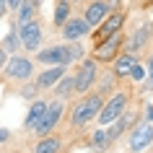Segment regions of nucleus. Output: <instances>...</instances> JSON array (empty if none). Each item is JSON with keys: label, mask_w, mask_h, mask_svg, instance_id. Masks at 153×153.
I'll list each match as a JSON object with an SVG mask.
<instances>
[{"label": "nucleus", "mask_w": 153, "mask_h": 153, "mask_svg": "<svg viewBox=\"0 0 153 153\" xmlns=\"http://www.w3.org/2000/svg\"><path fill=\"white\" fill-rule=\"evenodd\" d=\"M101 106H104L101 94H88V96H83L81 101L70 109V122H73V127H83V125H88L91 120H96L99 112H101Z\"/></svg>", "instance_id": "f257e3e1"}, {"label": "nucleus", "mask_w": 153, "mask_h": 153, "mask_svg": "<svg viewBox=\"0 0 153 153\" xmlns=\"http://www.w3.org/2000/svg\"><path fill=\"white\" fill-rule=\"evenodd\" d=\"M62 114H65V104H62V99H57V101H52V104L47 106V112H44V117H42V122L36 125V135L39 137H47L55 132V127L60 125V120H62Z\"/></svg>", "instance_id": "f03ea898"}, {"label": "nucleus", "mask_w": 153, "mask_h": 153, "mask_svg": "<svg viewBox=\"0 0 153 153\" xmlns=\"http://www.w3.org/2000/svg\"><path fill=\"white\" fill-rule=\"evenodd\" d=\"M125 112H127V94L120 91V94H114V96L101 106V112H99V122H101V125H112V122L117 120V117H122Z\"/></svg>", "instance_id": "7ed1b4c3"}, {"label": "nucleus", "mask_w": 153, "mask_h": 153, "mask_svg": "<svg viewBox=\"0 0 153 153\" xmlns=\"http://www.w3.org/2000/svg\"><path fill=\"white\" fill-rule=\"evenodd\" d=\"M5 75H8L10 81H29L34 75V62L29 60V57H21V55H13L8 60V65H5Z\"/></svg>", "instance_id": "20e7f679"}, {"label": "nucleus", "mask_w": 153, "mask_h": 153, "mask_svg": "<svg viewBox=\"0 0 153 153\" xmlns=\"http://www.w3.org/2000/svg\"><path fill=\"white\" fill-rule=\"evenodd\" d=\"M18 34H21V47L26 52H34L42 44V26L36 18L26 21V24H18Z\"/></svg>", "instance_id": "39448f33"}, {"label": "nucleus", "mask_w": 153, "mask_h": 153, "mask_svg": "<svg viewBox=\"0 0 153 153\" xmlns=\"http://www.w3.org/2000/svg\"><path fill=\"white\" fill-rule=\"evenodd\" d=\"M153 143V125L151 122H143V125H137L132 132H130V151L132 153H140V151H145L148 145Z\"/></svg>", "instance_id": "423d86ee"}, {"label": "nucleus", "mask_w": 153, "mask_h": 153, "mask_svg": "<svg viewBox=\"0 0 153 153\" xmlns=\"http://www.w3.org/2000/svg\"><path fill=\"white\" fill-rule=\"evenodd\" d=\"M36 60L44 62V65H70V49L65 47V44H55V47L39 49Z\"/></svg>", "instance_id": "0eeeda50"}, {"label": "nucleus", "mask_w": 153, "mask_h": 153, "mask_svg": "<svg viewBox=\"0 0 153 153\" xmlns=\"http://www.w3.org/2000/svg\"><path fill=\"white\" fill-rule=\"evenodd\" d=\"M122 47V34L117 31L114 36H109L106 42H101V44H96V49H94V60L96 62H112V60H117V49Z\"/></svg>", "instance_id": "6e6552de"}, {"label": "nucleus", "mask_w": 153, "mask_h": 153, "mask_svg": "<svg viewBox=\"0 0 153 153\" xmlns=\"http://www.w3.org/2000/svg\"><path fill=\"white\" fill-rule=\"evenodd\" d=\"M96 81V60H86L81 65V70L75 75V91L78 94H88V88Z\"/></svg>", "instance_id": "1a4fd4ad"}, {"label": "nucleus", "mask_w": 153, "mask_h": 153, "mask_svg": "<svg viewBox=\"0 0 153 153\" xmlns=\"http://www.w3.org/2000/svg\"><path fill=\"white\" fill-rule=\"evenodd\" d=\"M91 31V24L88 21H86V16L83 18H68V21H65V26H62V36L68 42H78V39H83V36H86V34Z\"/></svg>", "instance_id": "9d476101"}, {"label": "nucleus", "mask_w": 153, "mask_h": 153, "mask_svg": "<svg viewBox=\"0 0 153 153\" xmlns=\"http://www.w3.org/2000/svg\"><path fill=\"white\" fill-rule=\"evenodd\" d=\"M122 21H125V16H122L120 10L117 13H112V16H106V21L96 29V34H94V39H96V44H101V42H106L109 36H114V34L122 29Z\"/></svg>", "instance_id": "9b49d317"}, {"label": "nucleus", "mask_w": 153, "mask_h": 153, "mask_svg": "<svg viewBox=\"0 0 153 153\" xmlns=\"http://www.w3.org/2000/svg\"><path fill=\"white\" fill-rule=\"evenodd\" d=\"M65 68H68V65H52V68H47L44 73H39V75H36V86H39V91L55 88L57 83L62 81V75H65Z\"/></svg>", "instance_id": "f8f14e48"}, {"label": "nucleus", "mask_w": 153, "mask_h": 153, "mask_svg": "<svg viewBox=\"0 0 153 153\" xmlns=\"http://www.w3.org/2000/svg\"><path fill=\"white\" fill-rule=\"evenodd\" d=\"M109 10H112V5L106 0H94L88 5V10H86V21L91 26H101L106 21V16H109Z\"/></svg>", "instance_id": "ddd939ff"}, {"label": "nucleus", "mask_w": 153, "mask_h": 153, "mask_svg": "<svg viewBox=\"0 0 153 153\" xmlns=\"http://www.w3.org/2000/svg\"><path fill=\"white\" fill-rule=\"evenodd\" d=\"M47 101H34L31 106H29V114H26L24 120V127L26 130H36V125L42 122V117H44V112H47Z\"/></svg>", "instance_id": "4468645a"}, {"label": "nucleus", "mask_w": 153, "mask_h": 153, "mask_svg": "<svg viewBox=\"0 0 153 153\" xmlns=\"http://www.w3.org/2000/svg\"><path fill=\"white\" fill-rule=\"evenodd\" d=\"M135 57L130 55V52H125V55H120L117 60H114V75L117 78H125V75H132V68H135Z\"/></svg>", "instance_id": "2eb2a0df"}, {"label": "nucleus", "mask_w": 153, "mask_h": 153, "mask_svg": "<svg viewBox=\"0 0 153 153\" xmlns=\"http://www.w3.org/2000/svg\"><path fill=\"white\" fill-rule=\"evenodd\" d=\"M60 151H62V140L57 135H47V137H42L39 143L34 145L31 153H60Z\"/></svg>", "instance_id": "dca6fc26"}, {"label": "nucleus", "mask_w": 153, "mask_h": 153, "mask_svg": "<svg viewBox=\"0 0 153 153\" xmlns=\"http://www.w3.org/2000/svg\"><path fill=\"white\" fill-rule=\"evenodd\" d=\"M130 122H132V117H130L127 112H125V114H122V117H117V120L112 122V127L106 130V140H109V145H112L114 140H117V137H120L122 132H125V127H127Z\"/></svg>", "instance_id": "f3484780"}, {"label": "nucleus", "mask_w": 153, "mask_h": 153, "mask_svg": "<svg viewBox=\"0 0 153 153\" xmlns=\"http://www.w3.org/2000/svg\"><path fill=\"white\" fill-rule=\"evenodd\" d=\"M148 36H151V26H143L140 31H135V34H132V39L127 42V47H125V49H127L130 55H132L135 49H140V47L145 44V42H148Z\"/></svg>", "instance_id": "a211bd4d"}, {"label": "nucleus", "mask_w": 153, "mask_h": 153, "mask_svg": "<svg viewBox=\"0 0 153 153\" xmlns=\"http://www.w3.org/2000/svg\"><path fill=\"white\" fill-rule=\"evenodd\" d=\"M70 3L73 0H57L55 3V26H65V21L70 18Z\"/></svg>", "instance_id": "6ab92c4d"}, {"label": "nucleus", "mask_w": 153, "mask_h": 153, "mask_svg": "<svg viewBox=\"0 0 153 153\" xmlns=\"http://www.w3.org/2000/svg\"><path fill=\"white\" fill-rule=\"evenodd\" d=\"M36 3L39 0H21V8L16 10L18 13V24H26V21H31L34 13H36Z\"/></svg>", "instance_id": "aec40b11"}, {"label": "nucleus", "mask_w": 153, "mask_h": 153, "mask_svg": "<svg viewBox=\"0 0 153 153\" xmlns=\"http://www.w3.org/2000/svg\"><path fill=\"white\" fill-rule=\"evenodd\" d=\"M55 94H57V99H68L70 94H75V78L62 75V81L55 86Z\"/></svg>", "instance_id": "412c9836"}, {"label": "nucleus", "mask_w": 153, "mask_h": 153, "mask_svg": "<svg viewBox=\"0 0 153 153\" xmlns=\"http://www.w3.org/2000/svg\"><path fill=\"white\" fill-rule=\"evenodd\" d=\"M0 47L5 49V52H13V55H16V49H24V47H21V34L10 29V31L5 34V39H3V44H0Z\"/></svg>", "instance_id": "4be33fe9"}, {"label": "nucleus", "mask_w": 153, "mask_h": 153, "mask_svg": "<svg viewBox=\"0 0 153 153\" xmlns=\"http://www.w3.org/2000/svg\"><path fill=\"white\" fill-rule=\"evenodd\" d=\"M91 145H94L96 151H104L106 145H109V140H106V130H96L94 137H91Z\"/></svg>", "instance_id": "5701e85b"}, {"label": "nucleus", "mask_w": 153, "mask_h": 153, "mask_svg": "<svg viewBox=\"0 0 153 153\" xmlns=\"http://www.w3.org/2000/svg\"><path fill=\"white\" fill-rule=\"evenodd\" d=\"M68 49H70V62H75V60H81V57H83V47L78 44V42H73Z\"/></svg>", "instance_id": "b1692460"}, {"label": "nucleus", "mask_w": 153, "mask_h": 153, "mask_svg": "<svg viewBox=\"0 0 153 153\" xmlns=\"http://www.w3.org/2000/svg\"><path fill=\"white\" fill-rule=\"evenodd\" d=\"M8 140H10V132H8L5 127H0V145H5Z\"/></svg>", "instance_id": "393cba45"}, {"label": "nucleus", "mask_w": 153, "mask_h": 153, "mask_svg": "<svg viewBox=\"0 0 153 153\" xmlns=\"http://www.w3.org/2000/svg\"><path fill=\"white\" fill-rule=\"evenodd\" d=\"M132 78H135V81L143 78V65H135V68H132Z\"/></svg>", "instance_id": "a878e982"}, {"label": "nucleus", "mask_w": 153, "mask_h": 153, "mask_svg": "<svg viewBox=\"0 0 153 153\" xmlns=\"http://www.w3.org/2000/svg\"><path fill=\"white\" fill-rule=\"evenodd\" d=\"M5 65H8V60H5V49L0 47V73L5 70Z\"/></svg>", "instance_id": "bb28decb"}, {"label": "nucleus", "mask_w": 153, "mask_h": 153, "mask_svg": "<svg viewBox=\"0 0 153 153\" xmlns=\"http://www.w3.org/2000/svg\"><path fill=\"white\" fill-rule=\"evenodd\" d=\"M21 8V0H8V10H18Z\"/></svg>", "instance_id": "cd10ccee"}, {"label": "nucleus", "mask_w": 153, "mask_h": 153, "mask_svg": "<svg viewBox=\"0 0 153 153\" xmlns=\"http://www.w3.org/2000/svg\"><path fill=\"white\" fill-rule=\"evenodd\" d=\"M5 10H8V0H0V18L5 16Z\"/></svg>", "instance_id": "c85d7f7f"}, {"label": "nucleus", "mask_w": 153, "mask_h": 153, "mask_svg": "<svg viewBox=\"0 0 153 153\" xmlns=\"http://www.w3.org/2000/svg\"><path fill=\"white\" fill-rule=\"evenodd\" d=\"M73 3H78V0H73Z\"/></svg>", "instance_id": "c756f323"}]
</instances>
